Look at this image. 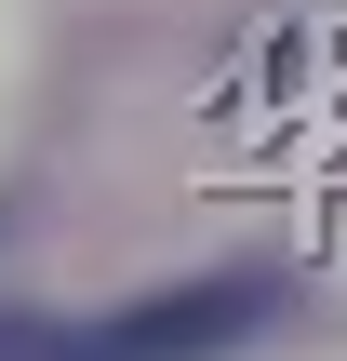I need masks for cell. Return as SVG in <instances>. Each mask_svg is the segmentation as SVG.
<instances>
[{"mask_svg":"<svg viewBox=\"0 0 347 361\" xmlns=\"http://www.w3.org/2000/svg\"><path fill=\"white\" fill-rule=\"evenodd\" d=\"M267 322V281H174L147 308H107V322H67L40 335V361H214Z\"/></svg>","mask_w":347,"mask_h":361,"instance_id":"obj_1","label":"cell"},{"mask_svg":"<svg viewBox=\"0 0 347 361\" xmlns=\"http://www.w3.org/2000/svg\"><path fill=\"white\" fill-rule=\"evenodd\" d=\"M0 361H40V348H0Z\"/></svg>","mask_w":347,"mask_h":361,"instance_id":"obj_2","label":"cell"}]
</instances>
